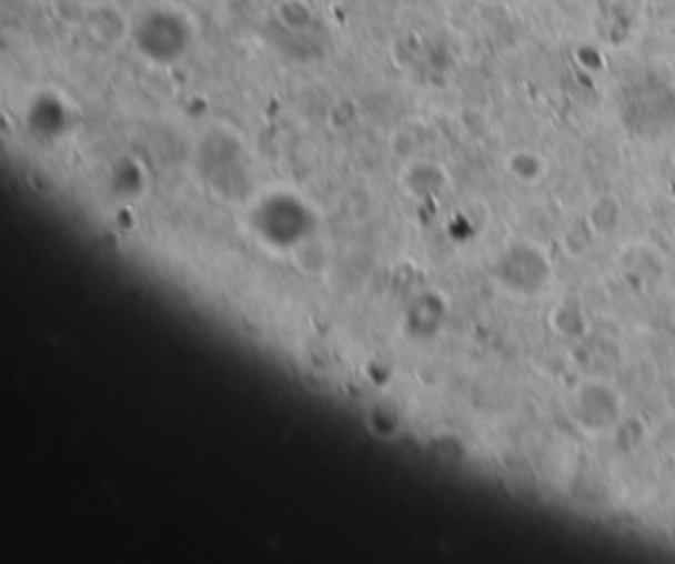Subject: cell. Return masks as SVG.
Masks as SVG:
<instances>
[{
	"label": "cell",
	"mask_w": 675,
	"mask_h": 564,
	"mask_svg": "<svg viewBox=\"0 0 675 564\" xmlns=\"http://www.w3.org/2000/svg\"><path fill=\"white\" fill-rule=\"evenodd\" d=\"M510 172L515 174L517 180L533 182V180L541 178V172H544V164H541V159L533 157L531 151H517V153H512V159H510Z\"/></svg>",
	"instance_id": "obj_5"
},
{
	"label": "cell",
	"mask_w": 675,
	"mask_h": 564,
	"mask_svg": "<svg viewBox=\"0 0 675 564\" xmlns=\"http://www.w3.org/2000/svg\"><path fill=\"white\" fill-rule=\"evenodd\" d=\"M621 216H623L621 201H617L615 195H602V199L588 211V224L591 230L600 232V235H609V232L621 228Z\"/></svg>",
	"instance_id": "obj_4"
},
{
	"label": "cell",
	"mask_w": 675,
	"mask_h": 564,
	"mask_svg": "<svg viewBox=\"0 0 675 564\" xmlns=\"http://www.w3.org/2000/svg\"><path fill=\"white\" fill-rule=\"evenodd\" d=\"M82 30L88 32L90 42L101 48H117L127 34H130V21L119 13L114 6H109V11L103 13V6L88 9L82 13Z\"/></svg>",
	"instance_id": "obj_3"
},
{
	"label": "cell",
	"mask_w": 675,
	"mask_h": 564,
	"mask_svg": "<svg viewBox=\"0 0 675 564\" xmlns=\"http://www.w3.org/2000/svg\"><path fill=\"white\" fill-rule=\"evenodd\" d=\"M496 280L515 295H536L552 280V264L538 245L515 241L498 256Z\"/></svg>",
	"instance_id": "obj_1"
},
{
	"label": "cell",
	"mask_w": 675,
	"mask_h": 564,
	"mask_svg": "<svg viewBox=\"0 0 675 564\" xmlns=\"http://www.w3.org/2000/svg\"><path fill=\"white\" fill-rule=\"evenodd\" d=\"M570 417L586 433H607L623 417V399L609 383L588 380L570 399Z\"/></svg>",
	"instance_id": "obj_2"
}]
</instances>
